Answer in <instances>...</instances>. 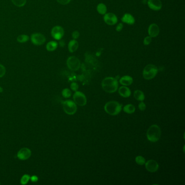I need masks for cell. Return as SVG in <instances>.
I'll return each mask as SVG.
<instances>
[{"label": "cell", "instance_id": "obj_1", "mask_svg": "<svg viewBox=\"0 0 185 185\" xmlns=\"http://www.w3.org/2000/svg\"><path fill=\"white\" fill-rule=\"evenodd\" d=\"M102 87L104 91L108 93H114L116 91L119 84L117 79L113 77H106L102 81Z\"/></svg>", "mask_w": 185, "mask_h": 185}, {"label": "cell", "instance_id": "obj_2", "mask_svg": "<svg viewBox=\"0 0 185 185\" xmlns=\"http://www.w3.org/2000/svg\"><path fill=\"white\" fill-rule=\"evenodd\" d=\"M161 136L160 128L158 125H152L147 131V137L149 141L156 142L158 141Z\"/></svg>", "mask_w": 185, "mask_h": 185}, {"label": "cell", "instance_id": "obj_3", "mask_svg": "<svg viewBox=\"0 0 185 185\" xmlns=\"http://www.w3.org/2000/svg\"><path fill=\"white\" fill-rule=\"evenodd\" d=\"M104 110L110 115L116 116L119 114L122 110V105L116 101H110L105 105Z\"/></svg>", "mask_w": 185, "mask_h": 185}, {"label": "cell", "instance_id": "obj_4", "mask_svg": "<svg viewBox=\"0 0 185 185\" xmlns=\"http://www.w3.org/2000/svg\"><path fill=\"white\" fill-rule=\"evenodd\" d=\"M158 72L157 67L153 64H148L146 66L143 71V77L147 80L153 79Z\"/></svg>", "mask_w": 185, "mask_h": 185}, {"label": "cell", "instance_id": "obj_5", "mask_svg": "<svg viewBox=\"0 0 185 185\" xmlns=\"http://www.w3.org/2000/svg\"><path fill=\"white\" fill-rule=\"evenodd\" d=\"M63 109L67 114L72 115L77 112V104L71 100H67L62 103Z\"/></svg>", "mask_w": 185, "mask_h": 185}, {"label": "cell", "instance_id": "obj_6", "mask_svg": "<svg viewBox=\"0 0 185 185\" xmlns=\"http://www.w3.org/2000/svg\"><path fill=\"white\" fill-rule=\"evenodd\" d=\"M67 65L72 71H77L79 70L81 64L79 59L75 56H70L67 60Z\"/></svg>", "mask_w": 185, "mask_h": 185}, {"label": "cell", "instance_id": "obj_7", "mask_svg": "<svg viewBox=\"0 0 185 185\" xmlns=\"http://www.w3.org/2000/svg\"><path fill=\"white\" fill-rule=\"evenodd\" d=\"M73 98L75 103L79 106H84L87 103L86 97L81 92L75 91L73 95Z\"/></svg>", "mask_w": 185, "mask_h": 185}, {"label": "cell", "instance_id": "obj_8", "mask_svg": "<svg viewBox=\"0 0 185 185\" xmlns=\"http://www.w3.org/2000/svg\"><path fill=\"white\" fill-rule=\"evenodd\" d=\"M31 41L34 45L40 46L42 45L46 42V37L41 33H34L31 37Z\"/></svg>", "mask_w": 185, "mask_h": 185}, {"label": "cell", "instance_id": "obj_9", "mask_svg": "<svg viewBox=\"0 0 185 185\" xmlns=\"http://www.w3.org/2000/svg\"><path fill=\"white\" fill-rule=\"evenodd\" d=\"M51 36L56 40H61L64 36V30L60 26H54L51 31Z\"/></svg>", "mask_w": 185, "mask_h": 185}, {"label": "cell", "instance_id": "obj_10", "mask_svg": "<svg viewBox=\"0 0 185 185\" xmlns=\"http://www.w3.org/2000/svg\"><path fill=\"white\" fill-rule=\"evenodd\" d=\"M104 20L107 25H114L117 23L118 19L116 15L112 12H108L104 14Z\"/></svg>", "mask_w": 185, "mask_h": 185}, {"label": "cell", "instance_id": "obj_11", "mask_svg": "<svg viewBox=\"0 0 185 185\" xmlns=\"http://www.w3.org/2000/svg\"><path fill=\"white\" fill-rule=\"evenodd\" d=\"M31 150L27 148H23L17 153V158L21 160H26L31 156Z\"/></svg>", "mask_w": 185, "mask_h": 185}, {"label": "cell", "instance_id": "obj_12", "mask_svg": "<svg viewBox=\"0 0 185 185\" xmlns=\"http://www.w3.org/2000/svg\"><path fill=\"white\" fill-rule=\"evenodd\" d=\"M144 164L146 169L151 173L156 172L159 167L158 163L154 160H149L146 162Z\"/></svg>", "mask_w": 185, "mask_h": 185}, {"label": "cell", "instance_id": "obj_13", "mask_svg": "<svg viewBox=\"0 0 185 185\" xmlns=\"http://www.w3.org/2000/svg\"><path fill=\"white\" fill-rule=\"evenodd\" d=\"M148 5L153 11H160L162 8V2L160 0H148Z\"/></svg>", "mask_w": 185, "mask_h": 185}, {"label": "cell", "instance_id": "obj_14", "mask_svg": "<svg viewBox=\"0 0 185 185\" xmlns=\"http://www.w3.org/2000/svg\"><path fill=\"white\" fill-rule=\"evenodd\" d=\"M160 33V28L158 25L155 23H152L150 25L148 28V34L149 36L152 37H158Z\"/></svg>", "mask_w": 185, "mask_h": 185}, {"label": "cell", "instance_id": "obj_15", "mask_svg": "<svg viewBox=\"0 0 185 185\" xmlns=\"http://www.w3.org/2000/svg\"><path fill=\"white\" fill-rule=\"evenodd\" d=\"M121 20L124 23L130 25H134L135 22L134 17L132 15L128 13H126L124 15Z\"/></svg>", "mask_w": 185, "mask_h": 185}, {"label": "cell", "instance_id": "obj_16", "mask_svg": "<svg viewBox=\"0 0 185 185\" xmlns=\"http://www.w3.org/2000/svg\"><path fill=\"white\" fill-rule=\"evenodd\" d=\"M119 93L122 97L128 98L131 95V91L125 86H122L119 88Z\"/></svg>", "mask_w": 185, "mask_h": 185}, {"label": "cell", "instance_id": "obj_17", "mask_svg": "<svg viewBox=\"0 0 185 185\" xmlns=\"http://www.w3.org/2000/svg\"><path fill=\"white\" fill-rule=\"evenodd\" d=\"M119 83L122 85H130L133 83V79L129 75H124L119 79Z\"/></svg>", "mask_w": 185, "mask_h": 185}, {"label": "cell", "instance_id": "obj_18", "mask_svg": "<svg viewBox=\"0 0 185 185\" xmlns=\"http://www.w3.org/2000/svg\"><path fill=\"white\" fill-rule=\"evenodd\" d=\"M78 47H79V44L76 40H72L69 42V45H68L69 52L71 53L75 52L78 48Z\"/></svg>", "mask_w": 185, "mask_h": 185}, {"label": "cell", "instance_id": "obj_19", "mask_svg": "<svg viewBox=\"0 0 185 185\" xmlns=\"http://www.w3.org/2000/svg\"><path fill=\"white\" fill-rule=\"evenodd\" d=\"M134 98H135V100H137L139 101H141V102L144 101V98H145V96H144V92L139 90H137L135 91L134 93Z\"/></svg>", "mask_w": 185, "mask_h": 185}, {"label": "cell", "instance_id": "obj_20", "mask_svg": "<svg viewBox=\"0 0 185 185\" xmlns=\"http://www.w3.org/2000/svg\"><path fill=\"white\" fill-rule=\"evenodd\" d=\"M58 47V43L55 41H51L46 45V50L50 52L54 51Z\"/></svg>", "mask_w": 185, "mask_h": 185}, {"label": "cell", "instance_id": "obj_21", "mask_svg": "<svg viewBox=\"0 0 185 185\" xmlns=\"http://www.w3.org/2000/svg\"><path fill=\"white\" fill-rule=\"evenodd\" d=\"M135 107L133 104H127L123 108V111L128 114H133L135 111Z\"/></svg>", "mask_w": 185, "mask_h": 185}, {"label": "cell", "instance_id": "obj_22", "mask_svg": "<svg viewBox=\"0 0 185 185\" xmlns=\"http://www.w3.org/2000/svg\"><path fill=\"white\" fill-rule=\"evenodd\" d=\"M97 11L100 13V14H105L107 12V8H106L105 4L102 3L98 4V6L97 7Z\"/></svg>", "mask_w": 185, "mask_h": 185}, {"label": "cell", "instance_id": "obj_23", "mask_svg": "<svg viewBox=\"0 0 185 185\" xmlns=\"http://www.w3.org/2000/svg\"><path fill=\"white\" fill-rule=\"evenodd\" d=\"M29 40V36L25 34H22L18 36L17 37V41L20 43H24L28 41Z\"/></svg>", "mask_w": 185, "mask_h": 185}, {"label": "cell", "instance_id": "obj_24", "mask_svg": "<svg viewBox=\"0 0 185 185\" xmlns=\"http://www.w3.org/2000/svg\"><path fill=\"white\" fill-rule=\"evenodd\" d=\"M12 1L15 6L21 7L25 6L27 2V0H12Z\"/></svg>", "mask_w": 185, "mask_h": 185}, {"label": "cell", "instance_id": "obj_25", "mask_svg": "<svg viewBox=\"0 0 185 185\" xmlns=\"http://www.w3.org/2000/svg\"><path fill=\"white\" fill-rule=\"evenodd\" d=\"M30 178H31V177H30L29 175H23L22 177L21 178V180H20V183H21V185H26L28 183V181H29Z\"/></svg>", "mask_w": 185, "mask_h": 185}, {"label": "cell", "instance_id": "obj_26", "mask_svg": "<svg viewBox=\"0 0 185 185\" xmlns=\"http://www.w3.org/2000/svg\"><path fill=\"white\" fill-rule=\"evenodd\" d=\"M135 161L139 165H144L146 163V160L143 156H137L136 157Z\"/></svg>", "mask_w": 185, "mask_h": 185}, {"label": "cell", "instance_id": "obj_27", "mask_svg": "<svg viewBox=\"0 0 185 185\" xmlns=\"http://www.w3.org/2000/svg\"><path fill=\"white\" fill-rule=\"evenodd\" d=\"M62 95L65 98H69L71 96V91L69 89H65L62 91Z\"/></svg>", "mask_w": 185, "mask_h": 185}, {"label": "cell", "instance_id": "obj_28", "mask_svg": "<svg viewBox=\"0 0 185 185\" xmlns=\"http://www.w3.org/2000/svg\"><path fill=\"white\" fill-rule=\"evenodd\" d=\"M6 68L2 64H0V78L3 77L6 74Z\"/></svg>", "mask_w": 185, "mask_h": 185}, {"label": "cell", "instance_id": "obj_29", "mask_svg": "<svg viewBox=\"0 0 185 185\" xmlns=\"http://www.w3.org/2000/svg\"><path fill=\"white\" fill-rule=\"evenodd\" d=\"M152 41V37H150V36L146 37L144 39V45L147 46L149 45Z\"/></svg>", "mask_w": 185, "mask_h": 185}, {"label": "cell", "instance_id": "obj_30", "mask_svg": "<svg viewBox=\"0 0 185 185\" xmlns=\"http://www.w3.org/2000/svg\"><path fill=\"white\" fill-rule=\"evenodd\" d=\"M139 108L141 111H144L146 110V105L144 102H142L139 103Z\"/></svg>", "mask_w": 185, "mask_h": 185}, {"label": "cell", "instance_id": "obj_31", "mask_svg": "<svg viewBox=\"0 0 185 185\" xmlns=\"http://www.w3.org/2000/svg\"><path fill=\"white\" fill-rule=\"evenodd\" d=\"M79 88V86L76 83H72L71 84V89L74 91H77Z\"/></svg>", "mask_w": 185, "mask_h": 185}, {"label": "cell", "instance_id": "obj_32", "mask_svg": "<svg viewBox=\"0 0 185 185\" xmlns=\"http://www.w3.org/2000/svg\"><path fill=\"white\" fill-rule=\"evenodd\" d=\"M79 36H80V34H79V32L77 31H75L72 34V37H73V39H77L79 37Z\"/></svg>", "mask_w": 185, "mask_h": 185}, {"label": "cell", "instance_id": "obj_33", "mask_svg": "<svg viewBox=\"0 0 185 185\" xmlns=\"http://www.w3.org/2000/svg\"><path fill=\"white\" fill-rule=\"evenodd\" d=\"M56 1L58 2L59 3L62 5H66L69 4L71 1V0H56Z\"/></svg>", "mask_w": 185, "mask_h": 185}, {"label": "cell", "instance_id": "obj_34", "mask_svg": "<svg viewBox=\"0 0 185 185\" xmlns=\"http://www.w3.org/2000/svg\"><path fill=\"white\" fill-rule=\"evenodd\" d=\"M123 23H119V25H117V26L116 28V31L117 32H121L122 29H123Z\"/></svg>", "mask_w": 185, "mask_h": 185}, {"label": "cell", "instance_id": "obj_35", "mask_svg": "<svg viewBox=\"0 0 185 185\" xmlns=\"http://www.w3.org/2000/svg\"><path fill=\"white\" fill-rule=\"evenodd\" d=\"M31 180L32 182H33V183H36V182H37V180H38V178H37V176H36V175H33V176H32L31 177Z\"/></svg>", "mask_w": 185, "mask_h": 185}, {"label": "cell", "instance_id": "obj_36", "mask_svg": "<svg viewBox=\"0 0 185 185\" xmlns=\"http://www.w3.org/2000/svg\"><path fill=\"white\" fill-rule=\"evenodd\" d=\"M2 91H3V89H2V87H0V93L2 92Z\"/></svg>", "mask_w": 185, "mask_h": 185}]
</instances>
